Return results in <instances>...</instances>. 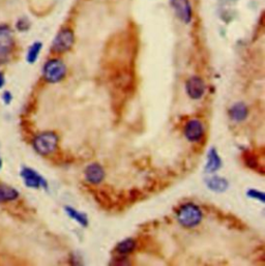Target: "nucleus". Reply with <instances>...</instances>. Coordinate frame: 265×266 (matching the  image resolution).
<instances>
[{"label":"nucleus","mask_w":265,"mask_h":266,"mask_svg":"<svg viewBox=\"0 0 265 266\" xmlns=\"http://www.w3.org/2000/svg\"><path fill=\"white\" fill-rule=\"evenodd\" d=\"M2 167H3V159L0 157V169H2Z\"/></svg>","instance_id":"4be33fe9"},{"label":"nucleus","mask_w":265,"mask_h":266,"mask_svg":"<svg viewBox=\"0 0 265 266\" xmlns=\"http://www.w3.org/2000/svg\"><path fill=\"white\" fill-rule=\"evenodd\" d=\"M42 74L47 82L57 83L64 78L67 66L60 59H51L43 66Z\"/></svg>","instance_id":"7ed1b4c3"},{"label":"nucleus","mask_w":265,"mask_h":266,"mask_svg":"<svg viewBox=\"0 0 265 266\" xmlns=\"http://www.w3.org/2000/svg\"><path fill=\"white\" fill-rule=\"evenodd\" d=\"M19 197V192L8 185L0 184V203H7L16 200Z\"/></svg>","instance_id":"9b49d317"},{"label":"nucleus","mask_w":265,"mask_h":266,"mask_svg":"<svg viewBox=\"0 0 265 266\" xmlns=\"http://www.w3.org/2000/svg\"><path fill=\"white\" fill-rule=\"evenodd\" d=\"M5 83H6L5 76H4V74L2 72H0V88H2L5 85Z\"/></svg>","instance_id":"412c9836"},{"label":"nucleus","mask_w":265,"mask_h":266,"mask_svg":"<svg viewBox=\"0 0 265 266\" xmlns=\"http://www.w3.org/2000/svg\"><path fill=\"white\" fill-rule=\"evenodd\" d=\"M41 48H42V45L40 41H35L32 43L30 48L28 49V53H27V57H26V59L29 63H34L36 61Z\"/></svg>","instance_id":"dca6fc26"},{"label":"nucleus","mask_w":265,"mask_h":266,"mask_svg":"<svg viewBox=\"0 0 265 266\" xmlns=\"http://www.w3.org/2000/svg\"><path fill=\"white\" fill-rule=\"evenodd\" d=\"M170 5L182 22L189 24L192 21L193 11L189 0H170Z\"/></svg>","instance_id":"423d86ee"},{"label":"nucleus","mask_w":265,"mask_h":266,"mask_svg":"<svg viewBox=\"0 0 265 266\" xmlns=\"http://www.w3.org/2000/svg\"><path fill=\"white\" fill-rule=\"evenodd\" d=\"M65 211L69 213V215H70L72 218H74L75 220H77L78 223H80L81 225H84V226L87 225L88 220H87V217H86L85 214H83V213H81V212H79V211H77V210L71 208L70 206H68V207L65 208Z\"/></svg>","instance_id":"f3484780"},{"label":"nucleus","mask_w":265,"mask_h":266,"mask_svg":"<svg viewBox=\"0 0 265 266\" xmlns=\"http://www.w3.org/2000/svg\"><path fill=\"white\" fill-rule=\"evenodd\" d=\"M135 248H136V242H135V240L132 239V238H127V239H124L123 241H121V242L117 246L116 250H117V252H118L119 254H121V255H126V254H128V253L134 251Z\"/></svg>","instance_id":"2eb2a0df"},{"label":"nucleus","mask_w":265,"mask_h":266,"mask_svg":"<svg viewBox=\"0 0 265 266\" xmlns=\"http://www.w3.org/2000/svg\"><path fill=\"white\" fill-rule=\"evenodd\" d=\"M230 117L235 121H242L248 117V108L244 103H236L230 109Z\"/></svg>","instance_id":"f8f14e48"},{"label":"nucleus","mask_w":265,"mask_h":266,"mask_svg":"<svg viewBox=\"0 0 265 266\" xmlns=\"http://www.w3.org/2000/svg\"><path fill=\"white\" fill-rule=\"evenodd\" d=\"M74 41H75L74 32L69 28L62 29L57 33V35L53 40L52 50L55 53H64L73 47Z\"/></svg>","instance_id":"20e7f679"},{"label":"nucleus","mask_w":265,"mask_h":266,"mask_svg":"<svg viewBox=\"0 0 265 266\" xmlns=\"http://www.w3.org/2000/svg\"><path fill=\"white\" fill-rule=\"evenodd\" d=\"M187 93L193 100H199L202 98L205 92V84L199 77H192L187 82Z\"/></svg>","instance_id":"1a4fd4ad"},{"label":"nucleus","mask_w":265,"mask_h":266,"mask_svg":"<svg viewBox=\"0 0 265 266\" xmlns=\"http://www.w3.org/2000/svg\"><path fill=\"white\" fill-rule=\"evenodd\" d=\"M58 145V136L53 131H43L33 140V147L40 156L52 153Z\"/></svg>","instance_id":"f257e3e1"},{"label":"nucleus","mask_w":265,"mask_h":266,"mask_svg":"<svg viewBox=\"0 0 265 266\" xmlns=\"http://www.w3.org/2000/svg\"><path fill=\"white\" fill-rule=\"evenodd\" d=\"M202 216L203 215L200 208L194 204L184 205L178 213V218L180 223L188 228H192L199 225L202 220Z\"/></svg>","instance_id":"f03ea898"},{"label":"nucleus","mask_w":265,"mask_h":266,"mask_svg":"<svg viewBox=\"0 0 265 266\" xmlns=\"http://www.w3.org/2000/svg\"><path fill=\"white\" fill-rule=\"evenodd\" d=\"M220 164H222V162H220V159L217 156L216 151L214 149L210 150V152L208 154V163L206 165V170L208 172H214L219 169Z\"/></svg>","instance_id":"4468645a"},{"label":"nucleus","mask_w":265,"mask_h":266,"mask_svg":"<svg viewBox=\"0 0 265 266\" xmlns=\"http://www.w3.org/2000/svg\"><path fill=\"white\" fill-rule=\"evenodd\" d=\"M29 26H30V23L28 22L27 19H20L18 22H17V29L20 30V31H26L29 29Z\"/></svg>","instance_id":"a211bd4d"},{"label":"nucleus","mask_w":265,"mask_h":266,"mask_svg":"<svg viewBox=\"0 0 265 266\" xmlns=\"http://www.w3.org/2000/svg\"><path fill=\"white\" fill-rule=\"evenodd\" d=\"M86 180L91 184H100L105 179V171L103 167L99 164H92L85 170Z\"/></svg>","instance_id":"9d476101"},{"label":"nucleus","mask_w":265,"mask_h":266,"mask_svg":"<svg viewBox=\"0 0 265 266\" xmlns=\"http://www.w3.org/2000/svg\"><path fill=\"white\" fill-rule=\"evenodd\" d=\"M185 135L188 140L197 142L202 139L204 135V126L198 119H191L185 126Z\"/></svg>","instance_id":"6e6552de"},{"label":"nucleus","mask_w":265,"mask_h":266,"mask_svg":"<svg viewBox=\"0 0 265 266\" xmlns=\"http://www.w3.org/2000/svg\"><path fill=\"white\" fill-rule=\"evenodd\" d=\"M12 100H13V96H12V94L10 92H5L3 94V101H4L5 104H7V105L11 104Z\"/></svg>","instance_id":"6ab92c4d"},{"label":"nucleus","mask_w":265,"mask_h":266,"mask_svg":"<svg viewBox=\"0 0 265 266\" xmlns=\"http://www.w3.org/2000/svg\"><path fill=\"white\" fill-rule=\"evenodd\" d=\"M207 186L210 190L214 192H224L228 188V183L226 180L222 179V177H211V179L207 182Z\"/></svg>","instance_id":"ddd939ff"},{"label":"nucleus","mask_w":265,"mask_h":266,"mask_svg":"<svg viewBox=\"0 0 265 266\" xmlns=\"http://www.w3.org/2000/svg\"><path fill=\"white\" fill-rule=\"evenodd\" d=\"M250 196L252 197V198H257V199H260L261 201H264V195L262 194V193H260V192H256V191H253V190H251V192H250Z\"/></svg>","instance_id":"aec40b11"},{"label":"nucleus","mask_w":265,"mask_h":266,"mask_svg":"<svg viewBox=\"0 0 265 266\" xmlns=\"http://www.w3.org/2000/svg\"><path fill=\"white\" fill-rule=\"evenodd\" d=\"M21 177L24 181V184L28 188L38 189V188H46L47 183L42 177L30 168H23L21 171Z\"/></svg>","instance_id":"0eeeda50"},{"label":"nucleus","mask_w":265,"mask_h":266,"mask_svg":"<svg viewBox=\"0 0 265 266\" xmlns=\"http://www.w3.org/2000/svg\"><path fill=\"white\" fill-rule=\"evenodd\" d=\"M14 46V40L11 29L6 26H0V62H5L9 59L11 51Z\"/></svg>","instance_id":"39448f33"}]
</instances>
